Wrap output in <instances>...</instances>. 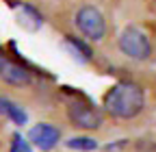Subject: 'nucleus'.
Returning <instances> with one entry per match:
<instances>
[{
    "instance_id": "3",
    "label": "nucleus",
    "mask_w": 156,
    "mask_h": 152,
    "mask_svg": "<svg viewBox=\"0 0 156 152\" xmlns=\"http://www.w3.org/2000/svg\"><path fill=\"white\" fill-rule=\"evenodd\" d=\"M76 26L80 31V35L89 42H102L106 35V20H104L102 11L91 5H85L83 9H78Z\"/></svg>"
},
{
    "instance_id": "2",
    "label": "nucleus",
    "mask_w": 156,
    "mask_h": 152,
    "mask_svg": "<svg viewBox=\"0 0 156 152\" xmlns=\"http://www.w3.org/2000/svg\"><path fill=\"white\" fill-rule=\"evenodd\" d=\"M119 50L132 61H145L152 54L150 37L136 26H126L119 35Z\"/></svg>"
},
{
    "instance_id": "5",
    "label": "nucleus",
    "mask_w": 156,
    "mask_h": 152,
    "mask_svg": "<svg viewBox=\"0 0 156 152\" xmlns=\"http://www.w3.org/2000/svg\"><path fill=\"white\" fill-rule=\"evenodd\" d=\"M28 139H30V143L33 146H37L39 150H44V152H48V150H52L56 143H58V139H61V132H58V128H54L52 124H35L30 130H28Z\"/></svg>"
},
{
    "instance_id": "7",
    "label": "nucleus",
    "mask_w": 156,
    "mask_h": 152,
    "mask_svg": "<svg viewBox=\"0 0 156 152\" xmlns=\"http://www.w3.org/2000/svg\"><path fill=\"white\" fill-rule=\"evenodd\" d=\"M0 113H2V115H7V118H11L15 124H24V122H26V113L20 109L17 104L9 102V100L2 98V96H0Z\"/></svg>"
},
{
    "instance_id": "8",
    "label": "nucleus",
    "mask_w": 156,
    "mask_h": 152,
    "mask_svg": "<svg viewBox=\"0 0 156 152\" xmlns=\"http://www.w3.org/2000/svg\"><path fill=\"white\" fill-rule=\"evenodd\" d=\"M67 148H74V150H95L98 148V143L91 139V137H74V139H69L67 141Z\"/></svg>"
},
{
    "instance_id": "10",
    "label": "nucleus",
    "mask_w": 156,
    "mask_h": 152,
    "mask_svg": "<svg viewBox=\"0 0 156 152\" xmlns=\"http://www.w3.org/2000/svg\"><path fill=\"white\" fill-rule=\"evenodd\" d=\"M5 63H7V61H5V56H2V54H0V70H2V67H5Z\"/></svg>"
},
{
    "instance_id": "4",
    "label": "nucleus",
    "mask_w": 156,
    "mask_h": 152,
    "mask_svg": "<svg viewBox=\"0 0 156 152\" xmlns=\"http://www.w3.org/2000/svg\"><path fill=\"white\" fill-rule=\"evenodd\" d=\"M67 118L76 128H83V130H98L104 124L102 111L87 102H72L67 107Z\"/></svg>"
},
{
    "instance_id": "6",
    "label": "nucleus",
    "mask_w": 156,
    "mask_h": 152,
    "mask_svg": "<svg viewBox=\"0 0 156 152\" xmlns=\"http://www.w3.org/2000/svg\"><path fill=\"white\" fill-rule=\"evenodd\" d=\"M0 76L9 83V85H28L30 83V74L17 63H5V67L0 70Z\"/></svg>"
},
{
    "instance_id": "9",
    "label": "nucleus",
    "mask_w": 156,
    "mask_h": 152,
    "mask_svg": "<svg viewBox=\"0 0 156 152\" xmlns=\"http://www.w3.org/2000/svg\"><path fill=\"white\" fill-rule=\"evenodd\" d=\"M11 152H33L30 150V146H28V141L22 137V135H13V139H11Z\"/></svg>"
},
{
    "instance_id": "1",
    "label": "nucleus",
    "mask_w": 156,
    "mask_h": 152,
    "mask_svg": "<svg viewBox=\"0 0 156 152\" xmlns=\"http://www.w3.org/2000/svg\"><path fill=\"white\" fill-rule=\"evenodd\" d=\"M143 107H145L143 87L130 81L115 83L104 96V111L115 120H132L143 111Z\"/></svg>"
}]
</instances>
